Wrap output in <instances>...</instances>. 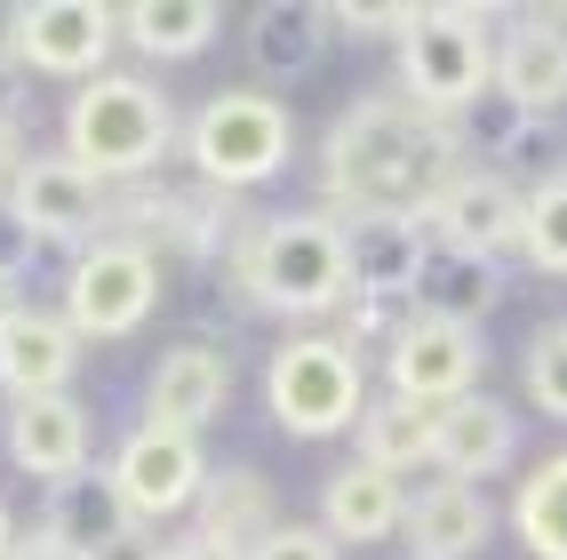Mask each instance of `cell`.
Wrapping results in <instances>:
<instances>
[{
	"instance_id": "6da1fadb",
	"label": "cell",
	"mask_w": 567,
	"mask_h": 560,
	"mask_svg": "<svg viewBox=\"0 0 567 560\" xmlns=\"http://www.w3.org/2000/svg\"><path fill=\"white\" fill-rule=\"evenodd\" d=\"M447 176H464L456 129L408 89L352 96V112L320 144V193L344 216H424L447 193Z\"/></svg>"
},
{
	"instance_id": "7a4b0ae2",
	"label": "cell",
	"mask_w": 567,
	"mask_h": 560,
	"mask_svg": "<svg viewBox=\"0 0 567 560\" xmlns=\"http://www.w3.org/2000/svg\"><path fill=\"white\" fill-rule=\"evenodd\" d=\"M233 273V296H248L256 313H280V320H328L344 313V216L328 208H288V216H264L233 241L224 256Z\"/></svg>"
},
{
	"instance_id": "3957f363",
	"label": "cell",
	"mask_w": 567,
	"mask_h": 560,
	"mask_svg": "<svg viewBox=\"0 0 567 560\" xmlns=\"http://www.w3.org/2000/svg\"><path fill=\"white\" fill-rule=\"evenodd\" d=\"M168 144H176V104L144 72H104V81L72 89V104H64V153L81 169H96L112 193L144 184Z\"/></svg>"
},
{
	"instance_id": "277c9868",
	"label": "cell",
	"mask_w": 567,
	"mask_h": 560,
	"mask_svg": "<svg viewBox=\"0 0 567 560\" xmlns=\"http://www.w3.org/2000/svg\"><path fill=\"white\" fill-rule=\"evenodd\" d=\"M400 89L424 112H464L472 96L496 89V9L447 0V9H408L400 32Z\"/></svg>"
},
{
	"instance_id": "5b68a950",
	"label": "cell",
	"mask_w": 567,
	"mask_h": 560,
	"mask_svg": "<svg viewBox=\"0 0 567 560\" xmlns=\"http://www.w3.org/2000/svg\"><path fill=\"white\" fill-rule=\"evenodd\" d=\"M184 153H193L200 184H216V193H248V184L288 169L296 121H288V104L272 89H216L193 112V129H184Z\"/></svg>"
},
{
	"instance_id": "8992f818",
	"label": "cell",
	"mask_w": 567,
	"mask_h": 560,
	"mask_svg": "<svg viewBox=\"0 0 567 560\" xmlns=\"http://www.w3.org/2000/svg\"><path fill=\"white\" fill-rule=\"evenodd\" d=\"M264 408L280 417V432L296 440H328V432H352L360 408H368V377H360V353L344 336H288L264 368Z\"/></svg>"
},
{
	"instance_id": "52a82bcc",
	"label": "cell",
	"mask_w": 567,
	"mask_h": 560,
	"mask_svg": "<svg viewBox=\"0 0 567 560\" xmlns=\"http://www.w3.org/2000/svg\"><path fill=\"white\" fill-rule=\"evenodd\" d=\"M248 224L233 216V193L216 184H121L112 201V241H136L144 256H193V265H216L233 256V241Z\"/></svg>"
},
{
	"instance_id": "ba28073f",
	"label": "cell",
	"mask_w": 567,
	"mask_h": 560,
	"mask_svg": "<svg viewBox=\"0 0 567 560\" xmlns=\"http://www.w3.org/2000/svg\"><path fill=\"white\" fill-rule=\"evenodd\" d=\"M9 49L24 72H49V81H104V57L121 49V9H104V0H24L9 9Z\"/></svg>"
},
{
	"instance_id": "9c48e42d",
	"label": "cell",
	"mask_w": 567,
	"mask_h": 560,
	"mask_svg": "<svg viewBox=\"0 0 567 560\" xmlns=\"http://www.w3.org/2000/svg\"><path fill=\"white\" fill-rule=\"evenodd\" d=\"M112 201H121V193H112L96 169H81L64 144H56V153H32L9 176V216L41 248H89V233L112 224Z\"/></svg>"
},
{
	"instance_id": "30bf717a",
	"label": "cell",
	"mask_w": 567,
	"mask_h": 560,
	"mask_svg": "<svg viewBox=\"0 0 567 560\" xmlns=\"http://www.w3.org/2000/svg\"><path fill=\"white\" fill-rule=\"evenodd\" d=\"M161 305V256H144L136 241H89L72 256V281H64V320L81 336H128L144 328Z\"/></svg>"
},
{
	"instance_id": "8fae6325",
	"label": "cell",
	"mask_w": 567,
	"mask_h": 560,
	"mask_svg": "<svg viewBox=\"0 0 567 560\" xmlns=\"http://www.w3.org/2000/svg\"><path fill=\"white\" fill-rule=\"evenodd\" d=\"M480 368H487L480 328L440 320V313H408V320H400V336H392V353H384L392 393H400V400H415V408H447V400L480 393Z\"/></svg>"
},
{
	"instance_id": "7c38bea8",
	"label": "cell",
	"mask_w": 567,
	"mask_h": 560,
	"mask_svg": "<svg viewBox=\"0 0 567 560\" xmlns=\"http://www.w3.org/2000/svg\"><path fill=\"white\" fill-rule=\"evenodd\" d=\"M104 472H112V489H121V505L144 520V529L168 520V512H184V505H200V489H208L200 440L193 432H168V425H136Z\"/></svg>"
},
{
	"instance_id": "4fadbf2b",
	"label": "cell",
	"mask_w": 567,
	"mask_h": 560,
	"mask_svg": "<svg viewBox=\"0 0 567 560\" xmlns=\"http://www.w3.org/2000/svg\"><path fill=\"white\" fill-rule=\"evenodd\" d=\"M424 233L504 265V256L527 241V193L512 176H496V169H464V176H447V193L424 208Z\"/></svg>"
},
{
	"instance_id": "5bb4252c",
	"label": "cell",
	"mask_w": 567,
	"mask_h": 560,
	"mask_svg": "<svg viewBox=\"0 0 567 560\" xmlns=\"http://www.w3.org/2000/svg\"><path fill=\"white\" fill-rule=\"evenodd\" d=\"M424 256H432L424 216H344V281H352L344 305H400V296H415Z\"/></svg>"
},
{
	"instance_id": "9a60e30c",
	"label": "cell",
	"mask_w": 567,
	"mask_h": 560,
	"mask_svg": "<svg viewBox=\"0 0 567 560\" xmlns=\"http://www.w3.org/2000/svg\"><path fill=\"white\" fill-rule=\"evenodd\" d=\"M9 465L32 472L41 489L56 480H81L89 472V440H96V417L72 393H41V400H9Z\"/></svg>"
},
{
	"instance_id": "2e32d148",
	"label": "cell",
	"mask_w": 567,
	"mask_h": 560,
	"mask_svg": "<svg viewBox=\"0 0 567 560\" xmlns=\"http://www.w3.org/2000/svg\"><path fill=\"white\" fill-rule=\"evenodd\" d=\"M496 96H512L527 121H551L567 104V17L527 9L496 41Z\"/></svg>"
},
{
	"instance_id": "e0dca14e",
	"label": "cell",
	"mask_w": 567,
	"mask_h": 560,
	"mask_svg": "<svg viewBox=\"0 0 567 560\" xmlns=\"http://www.w3.org/2000/svg\"><path fill=\"white\" fill-rule=\"evenodd\" d=\"M72 368H81V328H72L64 313H41V305H9L0 313V393L9 400L64 393Z\"/></svg>"
},
{
	"instance_id": "ac0fdd59",
	"label": "cell",
	"mask_w": 567,
	"mask_h": 560,
	"mask_svg": "<svg viewBox=\"0 0 567 560\" xmlns=\"http://www.w3.org/2000/svg\"><path fill=\"white\" fill-rule=\"evenodd\" d=\"M224 400H233V360L216 345H168L153 385H144V425H168V432H193L224 417Z\"/></svg>"
},
{
	"instance_id": "d6986e66",
	"label": "cell",
	"mask_w": 567,
	"mask_h": 560,
	"mask_svg": "<svg viewBox=\"0 0 567 560\" xmlns=\"http://www.w3.org/2000/svg\"><path fill=\"white\" fill-rule=\"evenodd\" d=\"M328 9L320 0H264L248 17V64L264 89H288V81H312L320 57H328Z\"/></svg>"
},
{
	"instance_id": "ffe728a7",
	"label": "cell",
	"mask_w": 567,
	"mask_h": 560,
	"mask_svg": "<svg viewBox=\"0 0 567 560\" xmlns=\"http://www.w3.org/2000/svg\"><path fill=\"white\" fill-rule=\"evenodd\" d=\"M288 520H280V497H272V480H264L256 465H224V472H208V489H200V505H193V537H208V544H224V552H256L264 537H280Z\"/></svg>"
},
{
	"instance_id": "44dd1931",
	"label": "cell",
	"mask_w": 567,
	"mask_h": 560,
	"mask_svg": "<svg viewBox=\"0 0 567 560\" xmlns=\"http://www.w3.org/2000/svg\"><path fill=\"white\" fill-rule=\"evenodd\" d=\"M128 505H121V489H112V472H81V480H56V489L41 497V537L56 560H89V552H104L112 537L128 529Z\"/></svg>"
},
{
	"instance_id": "7402d4cb",
	"label": "cell",
	"mask_w": 567,
	"mask_h": 560,
	"mask_svg": "<svg viewBox=\"0 0 567 560\" xmlns=\"http://www.w3.org/2000/svg\"><path fill=\"white\" fill-rule=\"evenodd\" d=\"M408 552H424V560H472L487 537H496V505H487L472 480H432V489H415L408 497Z\"/></svg>"
},
{
	"instance_id": "603a6c76",
	"label": "cell",
	"mask_w": 567,
	"mask_h": 560,
	"mask_svg": "<svg viewBox=\"0 0 567 560\" xmlns=\"http://www.w3.org/2000/svg\"><path fill=\"white\" fill-rule=\"evenodd\" d=\"M512 448H519V425H512L504 400L464 393V400L440 408V448H432V465H440L447 480H472V489H480L487 472L512 465Z\"/></svg>"
},
{
	"instance_id": "cb8c5ba5",
	"label": "cell",
	"mask_w": 567,
	"mask_h": 560,
	"mask_svg": "<svg viewBox=\"0 0 567 560\" xmlns=\"http://www.w3.org/2000/svg\"><path fill=\"white\" fill-rule=\"evenodd\" d=\"M408 520V489L392 472H375V465H344V472H328L320 480V529L336 544H384L392 529Z\"/></svg>"
},
{
	"instance_id": "d4e9b609",
	"label": "cell",
	"mask_w": 567,
	"mask_h": 560,
	"mask_svg": "<svg viewBox=\"0 0 567 560\" xmlns=\"http://www.w3.org/2000/svg\"><path fill=\"white\" fill-rule=\"evenodd\" d=\"M415 296H424L415 313H440V320H464V328H480L487 313L504 305V265H496V256H472V248H447V241H432Z\"/></svg>"
},
{
	"instance_id": "484cf974",
	"label": "cell",
	"mask_w": 567,
	"mask_h": 560,
	"mask_svg": "<svg viewBox=\"0 0 567 560\" xmlns=\"http://www.w3.org/2000/svg\"><path fill=\"white\" fill-rule=\"evenodd\" d=\"M216 24H224L216 0H128L121 41L136 57H153V64H184V57H200L216 41Z\"/></svg>"
},
{
	"instance_id": "4316f807",
	"label": "cell",
	"mask_w": 567,
	"mask_h": 560,
	"mask_svg": "<svg viewBox=\"0 0 567 560\" xmlns=\"http://www.w3.org/2000/svg\"><path fill=\"white\" fill-rule=\"evenodd\" d=\"M360 465H375V472H415V465H432V448H440V408H415V400H400V393H384V400H368L360 408Z\"/></svg>"
},
{
	"instance_id": "83f0119b",
	"label": "cell",
	"mask_w": 567,
	"mask_h": 560,
	"mask_svg": "<svg viewBox=\"0 0 567 560\" xmlns=\"http://www.w3.org/2000/svg\"><path fill=\"white\" fill-rule=\"evenodd\" d=\"M512 537L536 560H567V457H544L512 497Z\"/></svg>"
},
{
	"instance_id": "f1b7e54d",
	"label": "cell",
	"mask_w": 567,
	"mask_h": 560,
	"mask_svg": "<svg viewBox=\"0 0 567 560\" xmlns=\"http://www.w3.org/2000/svg\"><path fill=\"white\" fill-rule=\"evenodd\" d=\"M447 129H456V153H464V161L504 169V161H512V144L527 136V112H519L512 96L487 89V96H472L464 112H447Z\"/></svg>"
},
{
	"instance_id": "f546056e",
	"label": "cell",
	"mask_w": 567,
	"mask_h": 560,
	"mask_svg": "<svg viewBox=\"0 0 567 560\" xmlns=\"http://www.w3.org/2000/svg\"><path fill=\"white\" fill-rule=\"evenodd\" d=\"M519 256L536 273L567 281V169H551L536 193H527V241H519Z\"/></svg>"
},
{
	"instance_id": "4dcf8cb0",
	"label": "cell",
	"mask_w": 567,
	"mask_h": 560,
	"mask_svg": "<svg viewBox=\"0 0 567 560\" xmlns=\"http://www.w3.org/2000/svg\"><path fill=\"white\" fill-rule=\"evenodd\" d=\"M519 368H527V400L567 425V320H544L536 336H527V360Z\"/></svg>"
},
{
	"instance_id": "1f68e13d",
	"label": "cell",
	"mask_w": 567,
	"mask_h": 560,
	"mask_svg": "<svg viewBox=\"0 0 567 560\" xmlns=\"http://www.w3.org/2000/svg\"><path fill=\"white\" fill-rule=\"evenodd\" d=\"M24 136H32V72L0 49V176H17V169L32 161Z\"/></svg>"
},
{
	"instance_id": "d6a6232c",
	"label": "cell",
	"mask_w": 567,
	"mask_h": 560,
	"mask_svg": "<svg viewBox=\"0 0 567 560\" xmlns=\"http://www.w3.org/2000/svg\"><path fill=\"white\" fill-rule=\"evenodd\" d=\"M328 24H336V32H352V41H392V49H400L408 9H384V0H375V9H368V0H336Z\"/></svg>"
},
{
	"instance_id": "836d02e7",
	"label": "cell",
	"mask_w": 567,
	"mask_h": 560,
	"mask_svg": "<svg viewBox=\"0 0 567 560\" xmlns=\"http://www.w3.org/2000/svg\"><path fill=\"white\" fill-rule=\"evenodd\" d=\"M32 256H41V241H32L24 224L9 216V201H0V296H9V288L24 281V265H32ZM9 305H17V296H9Z\"/></svg>"
},
{
	"instance_id": "e575fe53",
	"label": "cell",
	"mask_w": 567,
	"mask_h": 560,
	"mask_svg": "<svg viewBox=\"0 0 567 560\" xmlns=\"http://www.w3.org/2000/svg\"><path fill=\"white\" fill-rule=\"evenodd\" d=\"M248 560H344V552H336L328 529H280V537H264Z\"/></svg>"
},
{
	"instance_id": "d590c367",
	"label": "cell",
	"mask_w": 567,
	"mask_h": 560,
	"mask_svg": "<svg viewBox=\"0 0 567 560\" xmlns=\"http://www.w3.org/2000/svg\"><path fill=\"white\" fill-rule=\"evenodd\" d=\"M89 560H168V544H161L153 529H144V520H128V529L112 537L104 552H89Z\"/></svg>"
},
{
	"instance_id": "8d00e7d4",
	"label": "cell",
	"mask_w": 567,
	"mask_h": 560,
	"mask_svg": "<svg viewBox=\"0 0 567 560\" xmlns=\"http://www.w3.org/2000/svg\"><path fill=\"white\" fill-rule=\"evenodd\" d=\"M168 560H240V552H224L208 537H184V544H168Z\"/></svg>"
},
{
	"instance_id": "74e56055",
	"label": "cell",
	"mask_w": 567,
	"mask_h": 560,
	"mask_svg": "<svg viewBox=\"0 0 567 560\" xmlns=\"http://www.w3.org/2000/svg\"><path fill=\"white\" fill-rule=\"evenodd\" d=\"M9 560H56V552H49V544H41V537H24V544H17V552H9Z\"/></svg>"
},
{
	"instance_id": "f35d334b",
	"label": "cell",
	"mask_w": 567,
	"mask_h": 560,
	"mask_svg": "<svg viewBox=\"0 0 567 560\" xmlns=\"http://www.w3.org/2000/svg\"><path fill=\"white\" fill-rule=\"evenodd\" d=\"M17 552V529H9V505H0V560H9Z\"/></svg>"
},
{
	"instance_id": "ab89813d",
	"label": "cell",
	"mask_w": 567,
	"mask_h": 560,
	"mask_svg": "<svg viewBox=\"0 0 567 560\" xmlns=\"http://www.w3.org/2000/svg\"><path fill=\"white\" fill-rule=\"evenodd\" d=\"M400 560H424V552H400Z\"/></svg>"
}]
</instances>
